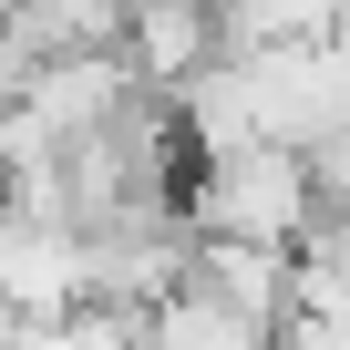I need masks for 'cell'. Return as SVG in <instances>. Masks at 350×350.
Returning a JSON list of instances; mask_svg holds the SVG:
<instances>
[{
    "label": "cell",
    "instance_id": "1",
    "mask_svg": "<svg viewBox=\"0 0 350 350\" xmlns=\"http://www.w3.org/2000/svg\"><path fill=\"white\" fill-rule=\"evenodd\" d=\"M186 217L206 247H278L309 258L329 237V165L288 154V144H247L227 165H186Z\"/></svg>",
    "mask_w": 350,
    "mask_h": 350
}]
</instances>
